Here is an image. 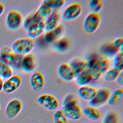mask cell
I'll use <instances>...</instances> for the list:
<instances>
[{"instance_id":"obj_1","label":"cell","mask_w":123,"mask_h":123,"mask_svg":"<svg viewBox=\"0 0 123 123\" xmlns=\"http://www.w3.org/2000/svg\"><path fill=\"white\" fill-rule=\"evenodd\" d=\"M35 45L34 39L29 37H23L15 40L12 43L11 48L14 53L24 56L30 53Z\"/></svg>"},{"instance_id":"obj_2","label":"cell","mask_w":123,"mask_h":123,"mask_svg":"<svg viewBox=\"0 0 123 123\" xmlns=\"http://www.w3.org/2000/svg\"><path fill=\"white\" fill-rule=\"evenodd\" d=\"M23 18L21 13L16 10H11L7 14L5 24L7 27L10 30L15 31L22 25Z\"/></svg>"},{"instance_id":"obj_3","label":"cell","mask_w":123,"mask_h":123,"mask_svg":"<svg viewBox=\"0 0 123 123\" xmlns=\"http://www.w3.org/2000/svg\"><path fill=\"white\" fill-rule=\"evenodd\" d=\"M100 23V17L98 13L90 12L84 19V29L86 32L91 34L95 32L98 28Z\"/></svg>"},{"instance_id":"obj_4","label":"cell","mask_w":123,"mask_h":123,"mask_svg":"<svg viewBox=\"0 0 123 123\" xmlns=\"http://www.w3.org/2000/svg\"><path fill=\"white\" fill-rule=\"evenodd\" d=\"M37 101L40 105L50 111L57 110L60 104L59 100L55 96L49 94L41 95L37 98Z\"/></svg>"},{"instance_id":"obj_5","label":"cell","mask_w":123,"mask_h":123,"mask_svg":"<svg viewBox=\"0 0 123 123\" xmlns=\"http://www.w3.org/2000/svg\"><path fill=\"white\" fill-rule=\"evenodd\" d=\"M100 57V55L94 54L87 62V71L91 75L93 81L98 80L102 75L99 69Z\"/></svg>"},{"instance_id":"obj_6","label":"cell","mask_w":123,"mask_h":123,"mask_svg":"<svg viewBox=\"0 0 123 123\" xmlns=\"http://www.w3.org/2000/svg\"><path fill=\"white\" fill-rule=\"evenodd\" d=\"M22 108V103L19 99L17 98L11 99L8 102L5 107V116L8 119H13L20 113Z\"/></svg>"},{"instance_id":"obj_7","label":"cell","mask_w":123,"mask_h":123,"mask_svg":"<svg viewBox=\"0 0 123 123\" xmlns=\"http://www.w3.org/2000/svg\"><path fill=\"white\" fill-rule=\"evenodd\" d=\"M82 8L77 2L72 3L68 6L63 11L62 18L65 21H72L78 18L81 14Z\"/></svg>"},{"instance_id":"obj_8","label":"cell","mask_w":123,"mask_h":123,"mask_svg":"<svg viewBox=\"0 0 123 123\" xmlns=\"http://www.w3.org/2000/svg\"><path fill=\"white\" fill-rule=\"evenodd\" d=\"M111 93L110 90L107 88L98 89L94 98L89 102V105L97 108L104 105L107 103Z\"/></svg>"},{"instance_id":"obj_9","label":"cell","mask_w":123,"mask_h":123,"mask_svg":"<svg viewBox=\"0 0 123 123\" xmlns=\"http://www.w3.org/2000/svg\"><path fill=\"white\" fill-rule=\"evenodd\" d=\"M62 110L68 120L73 121L79 120L84 115L83 109L77 104L62 107Z\"/></svg>"},{"instance_id":"obj_10","label":"cell","mask_w":123,"mask_h":123,"mask_svg":"<svg viewBox=\"0 0 123 123\" xmlns=\"http://www.w3.org/2000/svg\"><path fill=\"white\" fill-rule=\"evenodd\" d=\"M22 78L19 75H14L3 82L2 90L7 94L15 92L20 86Z\"/></svg>"},{"instance_id":"obj_11","label":"cell","mask_w":123,"mask_h":123,"mask_svg":"<svg viewBox=\"0 0 123 123\" xmlns=\"http://www.w3.org/2000/svg\"><path fill=\"white\" fill-rule=\"evenodd\" d=\"M36 68V62L35 56L29 53L23 56L21 69L25 73L33 72Z\"/></svg>"},{"instance_id":"obj_12","label":"cell","mask_w":123,"mask_h":123,"mask_svg":"<svg viewBox=\"0 0 123 123\" xmlns=\"http://www.w3.org/2000/svg\"><path fill=\"white\" fill-rule=\"evenodd\" d=\"M30 84L32 89L36 92L41 90L45 86V77L42 73L36 72L30 78Z\"/></svg>"},{"instance_id":"obj_13","label":"cell","mask_w":123,"mask_h":123,"mask_svg":"<svg viewBox=\"0 0 123 123\" xmlns=\"http://www.w3.org/2000/svg\"><path fill=\"white\" fill-rule=\"evenodd\" d=\"M58 74L60 78L66 82L72 81L75 77L70 65L65 63L59 65L58 68Z\"/></svg>"},{"instance_id":"obj_14","label":"cell","mask_w":123,"mask_h":123,"mask_svg":"<svg viewBox=\"0 0 123 123\" xmlns=\"http://www.w3.org/2000/svg\"><path fill=\"white\" fill-rule=\"evenodd\" d=\"M98 89L93 86L86 85L80 86L78 89V95L79 97L86 101H91L95 96Z\"/></svg>"},{"instance_id":"obj_15","label":"cell","mask_w":123,"mask_h":123,"mask_svg":"<svg viewBox=\"0 0 123 123\" xmlns=\"http://www.w3.org/2000/svg\"><path fill=\"white\" fill-rule=\"evenodd\" d=\"M71 67L75 77L87 71V62L80 59H74L69 64Z\"/></svg>"},{"instance_id":"obj_16","label":"cell","mask_w":123,"mask_h":123,"mask_svg":"<svg viewBox=\"0 0 123 123\" xmlns=\"http://www.w3.org/2000/svg\"><path fill=\"white\" fill-rule=\"evenodd\" d=\"M29 38L34 39L43 34L45 32V22L41 21L34 25L27 30Z\"/></svg>"},{"instance_id":"obj_17","label":"cell","mask_w":123,"mask_h":123,"mask_svg":"<svg viewBox=\"0 0 123 123\" xmlns=\"http://www.w3.org/2000/svg\"><path fill=\"white\" fill-rule=\"evenodd\" d=\"M83 113L87 118L93 121H98L102 117V113L98 108L90 105L83 109Z\"/></svg>"},{"instance_id":"obj_18","label":"cell","mask_w":123,"mask_h":123,"mask_svg":"<svg viewBox=\"0 0 123 123\" xmlns=\"http://www.w3.org/2000/svg\"><path fill=\"white\" fill-rule=\"evenodd\" d=\"M63 31V27L59 25L56 28L46 32L43 36L44 41L46 44H51L56 41Z\"/></svg>"},{"instance_id":"obj_19","label":"cell","mask_w":123,"mask_h":123,"mask_svg":"<svg viewBox=\"0 0 123 123\" xmlns=\"http://www.w3.org/2000/svg\"><path fill=\"white\" fill-rule=\"evenodd\" d=\"M60 15L56 12H52L50 15L46 19L45 22V31L46 32L51 31L59 25Z\"/></svg>"},{"instance_id":"obj_20","label":"cell","mask_w":123,"mask_h":123,"mask_svg":"<svg viewBox=\"0 0 123 123\" xmlns=\"http://www.w3.org/2000/svg\"><path fill=\"white\" fill-rule=\"evenodd\" d=\"M123 101V89L118 88L114 91L109 97L108 104L110 105H116L121 103Z\"/></svg>"},{"instance_id":"obj_21","label":"cell","mask_w":123,"mask_h":123,"mask_svg":"<svg viewBox=\"0 0 123 123\" xmlns=\"http://www.w3.org/2000/svg\"><path fill=\"white\" fill-rule=\"evenodd\" d=\"M69 45V40L66 37H62L54 42L53 48L58 52H64L68 49Z\"/></svg>"},{"instance_id":"obj_22","label":"cell","mask_w":123,"mask_h":123,"mask_svg":"<svg viewBox=\"0 0 123 123\" xmlns=\"http://www.w3.org/2000/svg\"><path fill=\"white\" fill-rule=\"evenodd\" d=\"M41 21L36 13L35 12L28 15L23 20L22 26L23 28L26 31L31 26Z\"/></svg>"},{"instance_id":"obj_23","label":"cell","mask_w":123,"mask_h":123,"mask_svg":"<svg viewBox=\"0 0 123 123\" xmlns=\"http://www.w3.org/2000/svg\"><path fill=\"white\" fill-rule=\"evenodd\" d=\"M92 81V77L87 71L76 76L75 79V83L80 86L88 85Z\"/></svg>"},{"instance_id":"obj_24","label":"cell","mask_w":123,"mask_h":123,"mask_svg":"<svg viewBox=\"0 0 123 123\" xmlns=\"http://www.w3.org/2000/svg\"><path fill=\"white\" fill-rule=\"evenodd\" d=\"M35 12L41 21H44L52 13V10L42 3Z\"/></svg>"},{"instance_id":"obj_25","label":"cell","mask_w":123,"mask_h":123,"mask_svg":"<svg viewBox=\"0 0 123 123\" xmlns=\"http://www.w3.org/2000/svg\"><path fill=\"white\" fill-rule=\"evenodd\" d=\"M101 123H120V118L116 112L108 111L102 117Z\"/></svg>"},{"instance_id":"obj_26","label":"cell","mask_w":123,"mask_h":123,"mask_svg":"<svg viewBox=\"0 0 123 123\" xmlns=\"http://www.w3.org/2000/svg\"><path fill=\"white\" fill-rule=\"evenodd\" d=\"M112 68L119 72L123 71V52L118 51L113 58Z\"/></svg>"},{"instance_id":"obj_27","label":"cell","mask_w":123,"mask_h":123,"mask_svg":"<svg viewBox=\"0 0 123 123\" xmlns=\"http://www.w3.org/2000/svg\"><path fill=\"white\" fill-rule=\"evenodd\" d=\"M13 75L12 68L7 64L0 61V76L2 79H7Z\"/></svg>"},{"instance_id":"obj_28","label":"cell","mask_w":123,"mask_h":123,"mask_svg":"<svg viewBox=\"0 0 123 123\" xmlns=\"http://www.w3.org/2000/svg\"><path fill=\"white\" fill-rule=\"evenodd\" d=\"M54 123H69V120L66 118L62 109L56 110L53 116Z\"/></svg>"},{"instance_id":"obj_29","label":"cell","mask_w":123,"mask_h":123,"mask_svg":"<svg viewBox=\"0 0 123 123\" xmlns=\"http://www.w3.org/2000/svg\"><path fill=\"white\" fill-rule=\"evenodd\" d=\"M100 51L103 54L110 56L115 55L119 51L113 47L112 43L103 45L100 48Z\"/></svg>"},{"instance_id":"obj_30","label":"cell","mask_w":123,"mask_h":123,"mask_svg":"<svg viewBox=\"0 0 123 123\" xmlns=\"http://www.w3.org/2000/svg\"><path fill=\"white\" fill-rule=\"evenodd\" d=\"M77 103L78 99L75 95L73 94H68L66 95L62 101V107L77 105Z\"/></svg>"},{"instance_id":"obj_31","label":"cell","mask_w":123,"mask_h":123,"mask_svg":"<svg viewBox=\"0 0 123 123\" xmlns=\"http://www.w3.org/2000/svg\"><path fill=\"white\" fill-rule=\"evenodd\" d=\"M65 2L64 0H45L42 2L51 10L60 8L64 5Z\"/></svg>"},{"instance_id":"obj_32","label":"cell","mask_w":123,"mask_h":123,"mask_svg":"<svg viewBox=\"0 0 123 123\" xmlns=\"http://www.w3.org/2000/svg\"><path fill=\"white\" fill-rule=\"evenodd\" d=\"M120 72L112 68L109 69L104 74L105 80L109 82H111L115 81Z\"/></svg>"},{"instance_id":"obj_33","label":"cell","mask_w":123,"mask_h":123,"mask_svg":"<svg viewBox=\"0 0 123 123\" xmlns=\"http://www.w3.org/2000/svg\"><path fill=\"white\" fill-rule=\"evenodd\" d=\"M110 62L108 58L100 56L99 59V69L101 74H105L109 69Z\"/></svg>"},{"instance_id":"obj_34","label":"cell","mask_w":123,"mask_h":123,"mask_svg":"<svg viewBox=\"0 0 123 123\" xmlns=\"http://www.w3.org/2000/svg\"><path fill=\"white\" fill-rule=\"evenodd\" d=\"M89 6L92 10V12L98 13L102 8V4L100 0H92L90 1Z\"/></svg>"},{"instance_id":"obj_35","label":"cell","mask_w":123,"mask_h":123,"mask_svg":"<svg viewBox=\"0 0 123 123\" xmlns=\"http://www.w3.org/2000/svg\"><path fill=\"white\" fill-rule=\"evenodd\" d=\"M113 47L119 51H123V37H118L112 43Z\"/></svg>"},{"instance_id":"obj_36","label":"cell","mask_w":123,"mask_h":123,"mask_svg":"<svg viewBox=\"0 0 123 123\" xmlns=\"http://www.w3.org/2000/svg\"><path fill=\"white\" fill-rule=\"evenodd\" d=\"M23 56L15 54L14 60L12 67L13 68L17 70H19L21 69V62H22V59Z\"/></svg>"},{"instance_id":"obj_37","label":"cell","mask_w":123,"mask_h":123,"mask_svg":"<svg viewBox=\"0 0 123 123\" xmlns=\"http://www.w3.org/2000/svg\"><path fill=\"white\" fill-rule=\"evenodd\" d=\"M12 52L11 48L8 46H4L0 50V56H2Z\"/></svg>"},{"instance_id":"obj_38","label":"cell","mask_w":123,"mask_h":123,"mask_svg":"<svg viewBox=\"0 0 123 123\" xmlns=\"http://www.w3.org/2000/svg\"><path fill=\"white\" fill-rule=\"evenodd\" d=\"M123 71L120 72L116 80L117 84L121 86H123Z\"/></svg>"},{"instance_id":"obj_39","label":"cell","mask_w":123,"mask_h":123,"mask_svg":"<svg viewBox=\"0 0 123 123\" xmlns=\"http://www.w3.org/2000/svg\"><path fill=\"white\" fill-rule=\"evenodd\" d=\"M4 11V7L1 3H0V16L3 14Z\"/></svg>"},{"instance_id":"obj_40","label":"cell","mask_w":123,"mask_h":123,"mask_svg":"<svg viewBox=\"0 0 123 123\" xmlns=\"http://www.w3.org/2000/svg\"><path fill=\"white\" fill-rule=\"evenodd\" d=\"M3 85V81L2 79H1L0 80V92L2 90Z\"/></svg>"},{"instance_id":"obj_41","label":"cell","mask_w":123,"mask_h":123,"mask_svg":"<svg viewBox=\"0 0 123 123\" xmlns=\"http://www.w3.org/2000/svg\"></svg>"}]
</instances>
